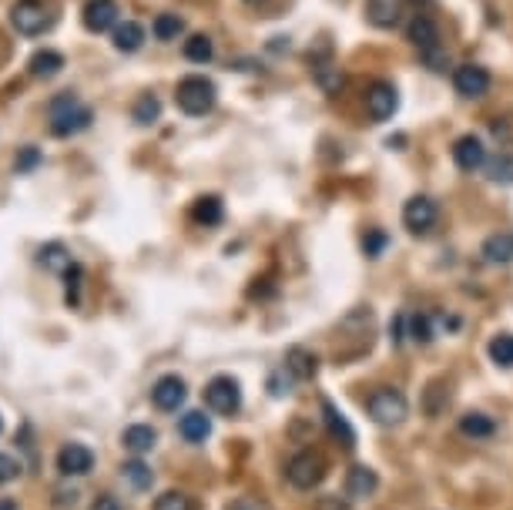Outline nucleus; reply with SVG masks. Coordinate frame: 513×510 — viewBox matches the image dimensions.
Instances as JSON below:
<instances>
[{"instance_id": "8", "label": "nucleus", "mask_w": 513, "mask_h": 510, "mask_svg": "<svg viewBox=\"0 0 513 510\" xmlns=\"http://www.w3.org/2000/svg\"><path fill=\"white\" fill-rule=\"evenodd\" d=\"M400 108V94L390 81H376L370 91H366V112H370L372 122H390Z\"/></svg>"}, {"instance_id": "35", "label": "nucleus", "mask_w": 513, "mask_h": 510, "mask_svg": "<svg viewBox=\"0 0 513 510\" xmlns=\"http://www.w3.org/2000/svg\"><path fill=\"white\" fill-rule=\"evenodd\" d=\"M406 326H409V336H413L416 343H429V339H433L429 316H409V319H406Z\"/></svg>"}, {"instance_id": "43", "label": "nucleus", "mask_w": 513, "mask_h": 510, "mask_svg": "<svg viewBox=\"0 0 513 510\" xmlns=\"http://www.w3.org/2000/svg\"><path fill=\"white\" fill-rule=\"evenodd\" d=\"M0 430H4V420H0Z\"/></svg>"}, {"instance_id": "7", "label": "nucleus", "mask_w": 513, "mask_h": 510, "mask_svg": "<svg viewBox=\"0 0 513 510\" xmlns=\"http://www.w3.org/2000/svg\"><path fill=\"white\" fill-rule=\"evenodd\" d=\"M437 219H439V209L429 195H416V199H409L403 205V225L413 235H426L437 225Z\"/></svg>"}, {"instance_id": "11", "label": "nucleus", "mask_w": 513, "mask_h": 510, "mask_svg": "<svg viewBox=\"0 0 513 510\" xmlns=\"http://www.w3.org/2000/svg\"><path fill=\"white\" fill-rule=\"evenodd\" d=\"M81 17H84V27L91 34L114 31L118 27V0H88Z\"/></svg>"}, {"instance_id": "26", "label": "nucleus", "mask_w": 513, "mask_h": 510, "mask_svg": "<svg viewBox=\"0 0 513 510\" xmlns=\"http://www.w3.org/2000/svg\"><path fill=\"white\" fill-rule=\"evenodd\" d=\"M483 172H487V178H490L493 185H513V155L487 158Z\"/></svg>"}, {"instance_id": "20", "label": "nucleus", "mask_w": 513, "mask_h": 510, "mask_svg": "<svg viewBox=\"0 0 513 510\" xmlns=\"http://www.w3.org/2000/svg\"><path fill=\"white\" fill-rule=\"evenodd\" d=\"M316 356L309 353V349H302V346H295V349H289L285 353V373L292 379H312L316 377Z\"/></svg>"}, {"instance_id": "16", "label": "nucleus", "mask_w": 513, "mask_h": 510, "mask_svg": "<svg viewBox=\"0 0 513 510\" xmlns=\"http://www.w3.org/2000/svg\"><path fill=\"white\" fill-rule=\"evenodd\" d=\"M480 255L490 262V266H507L513 262V232H493L483 239Z\"/></svg>"}, {"instance_id": "28", "label": "nucleus", "mask_w": 513, "mask_h": 510, "mask_svg": "<svg viewBox=\"0 0 513 510\" xmlns=\"http://www.w3.org/2000/svg\"><path fill=\"white\" fill-rule=\"evenodd\" d=\"M41 266L47 269V272H67V269L74 266L71 262V255H67V249L61 242H51L41 249Z\"/></svg>"}, {"instance_id": "25", "label": "nucleus", "mask_w": 513, "mask_h": 510, "mask_svg": "<svg viewBox=\"0 0 513 510\" xmlns=\"http://www.w3.org/2000/svg\"><path fill=\"white\" fill-rule=\"evenodd\" d=\"M31 74L34 78H54V74H61V67H64V57L57 54V51H37V54L31 57Z\"/></svg>"}, {"instance_id": "29", "label": "nucleus", "mask_w": 513, "mask_h": 510, "mask_svg": "<svg viewBox=\"0 0 513 510\" xmlns=\"http://www.w3.org/2000/svg\"><path fill=\"white\" fill-rule=\"evenodd\" d=\"M121 477L128 480L134 490H148V487H152L154 474H152V466L144 464V460H128V464L121 466Z\"/></svg>"}, {"instance_id": "42", "label": "nucleus", "mask_w": 513, "mask_h": 510, "mask_svg": "<svg viewBox=\"0 0 513 510\" xmlns=\"http://www.w3.org/2000/svg\"><path fill=\"white\" fill-rule=\"evenodd\" d=\"M245 4H252V7H259V4H265V0H245Z\"/></svg>"}, {"instance_id": "18", "label": "nucleus", "mask_w": 513, "mask_h": 510, "mask_svg": "<svg viewBox=\"0 0 513 510\" xmlns=\"http://www.w3.org/2000/svg\"><path fill=\"white\" fill-rule=\"evenodd\" d=\"M111 41H114V51H121V54H134V51L144 44V27L138 21H124L114 27Z\"/></svg>"}, {"instance_id": "33", "label": "nucleus", "mask_w": 513, "mask_h": 510, "mask_svg": "<svg viewBox=\"0 0 513 510\" xmlns=\"http://www.w3.org/2000/svg\"><path fill=\"white\" fill-rule=\"evenodd\" d=\"M154 510H192V497L185 490H164L162 497L154 500Z\"/></svg>"}, {"instance_id": "19", "label": "nucleus", "mask_w": 513, "mask_h": 510, "mask_svg": "<svg viewBox=\"0 0 513 510\" xmlns=\"http://www.w3.org/2000/svg\"><path fill=\"white\" fill-rule=\"evenodd\" d=\"M459 433L469 436V440H487V436L497 433V423H493V417H487V413L469 410L459 417Z\"/></svg>"}, {"instance_id": "38", "label": "nucleus", "mask_w": 513, "mask_h": 510, "mask_svg": "<svg viewBox=\"0 0 513 510\" xmlns=\"http://www.w3.org/2000/svg\"><path fill=\"white\" fill-rule=\"evenodd\" d=\"M17 474H21V464H17L14 456L0 454V484H11V480H17Z\"/></svg>"}, {"instance_id": "39", "label": "nucleus", "mask_w": 513, "mask_h": 510, "mask_svg": "<svg viewBox=\"0 0 513 510\" xmlns=\"http://www.w3.org/2000/svg\"><path fill=\"white\" fill-rule=\"evenodd\" d=\"M229 510H272V507H269L265 500H259V497H249V494H245V497L232 500V504H229Z\"/></svg>"}, {"instance_id": "21", "label": "nucleus", "mask_w": 513, "mask_h": 510, "mask_svg": "<svg viewBox=\"0 0 513 510\" xmlns=\"http://www.w3.org/2000/svg\"><path fill=\"white\" fill-rule=\"evenodd\" d=\"M322 413H326V423H329V433L336 436L339 444L346 446V450H352L356 446V433H352V427H350V420L342 417V410H336V403H322Z\"/></svg>"}, {"instance_id": "15", "label": "nucleus", "mask_w": 513, "mask_h": 510, "mask_svg": "<svg viewBox=\"0 0 513 510\" xmlns=\"http://www.w3.org/2000/svg\"><path fill=\"white\" fill-rule=\"evenodd\" d=\"M380 487V477H376V470L372 466H352L350 474H346V497L352 500H362V497H372Z\"/></svg>"}, {"instance_id": "1", "label": "nucleus", "mask_w": 513, "mask_h": 510, "mask_svg": "<svg viewBox=\"0 0 513 510\" xmlns=\"http://www.w3.org/2000/svg\"><path fill=\"white\" fill-rule=\"evenodd\" d=\"M215 98H219V88L208 78H202V74H188V78L178 81V88H175L178 108L185 114H192V118H202V114L212 112V108H215Z\"/></svg>"}, {"instance_id": "34", "label": "nucleus", "mask_w": 513, "mask_h": 510, "mask_svg": "<svg viewBox=\"0 0 513 510\" xmlns=\"http://www.w3.org/2000/svg\"><path fill=\"white\" fill-rule=\"evenodd\" d=\"M312 67H316V81L326 91H339V88H342V71H339L336 64H329V61H326V64H312Z\"/></svg>"}, {"instance_id": "24", "label": "nucleus", "mask_w": 513, "mask_h": 510, "mask_svg": "<svg viewBox=\"0 0 513 510\" xmlns=\"http://www.w3.org/2000/svg\"><path fill=\"white\" fill-rule=\"evenodd\" d=\"M366 17L376 27H393L400 21V0H366Z\"/></svg>"}, {"instance_id": "40", "label": "nucleus", "mask_w": 513, "mask_h": 510, "mask_svg": "<svg viewBox=\"0 0 513 510\" xmlns=\"http://www.w3.org/2000/svg\"><path fill=\"white\" fill-rule=\"evenodd\" d=\"M91 510H121V504L114 497H108V494H104V497H98L94 504H91Z\"/></svg>"}, {"instance_id": "10", "label": "nucleus", "mask_w": 513, "mask_h": 510, "mask_svg": "<svg viewBox=\"0 0 513 510\" xmlns=\"http://www.w3.org/2000/svg\"><path fill=\"white\" fill-rule=\"evenodd\" d=\"M188 397V387L185 379L175 377V373H168V377H162L158 383L152 387V403L158 407L162 413H175L182 403H185Z\"/></svg>"}, {"instance_id": "31", "label": "nucleus", "mask_w": 513, "mask_h": 510, "mask_svg": "<svg viewBox=\"0 0 513 510\" xmlns=\"http://www.w3.org/2000/svg\"><path fill=\"white\" fill-rule=\"evenodd\" d=\"M182 31H185V21H182L178 14H158L152 24V34L158 41H175Z\"/></svg>"}, {"instance_id": "32", "label": "nucleus", "mask_w": 513, "mask_h": 510, "mask_svg": "<svg viewBox=\"0 0 513 510\" xmlns=\"http://www.w3.org/2000/svg\"><path fill=\"white\" fill-rule=\"evenodd\" d=\"M158 114H162V101L154 98V94H142V98L134 101V112H132V118L138 124H152V122H158Z\"/></svg>"}, {"instance_id": "5", "label": "nucleus", "mask_w": 513, "mask_h": 510, "mask_svg": "<svg viewBox=\"0 0 513 510\" xmlns=\"http://www.w3.org/2000/svg\"><path fill=\"white\" fill-rule=\"evenodd\" d=\"M205 403H208V410L222 413V417H232V413H239V407H242V387H239V379H232V377L208 379Z\"/></svg>"}, {"instance_id": "44", "label": "nucleus", "mask_w": 513, "mask_h": 510, "mask_svg": "<svg viewBox=\"0 0 513 510\" xmlns=\"http://www.w3.org/2000/svg\"><path fill=\"white\" fill-rule=\"evenodd\" d=\"M416 4H423V0H416Z\"/></svg>"}, {"instance_id": "3", "label": "nucleus", "mask_w": 513, "mask_h": 510, "mask_svg": "<svg viewBox=\"0 0 513 510\" xmlns=\"http://www.w3.org/2000/svg\"><path fill=\"white\" fill-rule=\"evenodd\" d=\"M91 124V108L81 104L74 94H61L51 101V132L57 138H71V134L84 132Z\"/></svg>"}, {"instance_id": "9", "label": "nucleus", "mask_w": 513, "mask_h": 510, "mask_svg": "<svg viewBox=\"0 0 513 510\" xmlns=\"http://www.w3.org/2000/svg\"><path fill=\"white\" fill-rule=\"evenodd\" d=\"M453 88L463 98H483L490 91V71L483 64H459L453 71Z\"/></svg>"}, {"instance_id": "14", "label": "nucleus", "mask_w": 513, "mask_h": 510, "mask_svg": "<svg viewBox=\"0 0 513 510\" xmlns=\"http://www.w3.org/2000/svg\"><path fill=\"white\" fill-rule=\"evenodd\" d=\"M409 41L419 54L426 51H437L439 47V27L433 24V17H426V14H416L413 21H409Z\"/></svg>"}, {"instance_id": "4", "label": "nucleus", "mask_w": 513, "mask_h": 510, "mask_svg": "<svg viewBox=\"0 0 513 510\" xmlns=\"http://www.w3.org/2000/svg\"><path fill=\"white\" fill-rule=\"evenodd\" d=\"M366 410H370V417L380 423V427H396V423L406 420L409 403H406V397L400 393V389L380 387V389H372V393H370V399H366Z\"/></svg>"}, {"instance_id": "23", "label": "nucleus", "mask_w": 513, "mask_h": 510, "mask_svg": "<svg viewBox=\"0 0 513 510\" xmlns=\"http://www.w3.org/2000/svg\"><path fill=\"white\" fill-rule=\"evenodd\" d=\"M222 215H225V205H222L219 195H205V199H198L195 209H192V219H195L198 225H205V229L219 225Z\"/></svg>"}, {"instance_id": "37", "label": "nucleus", "mask_w": 513, "mask_h": 510, "mask_svg": "<svg viewBox=\"0 0 513 510\" xmlns=\"http://www.w3.org/2000/svg\"><path fill=\"white\" fill-rule=\"evenodd\" d=\"M362 249H366V255H376L386 249V232H380V229H372V232H366V239H362Z\"/></svg>"}, {"instance_id": "30", "label": "nucleus", "mask_w": 513, "mask_h": 510, "mask_svg": "<svg viewBox=\"0 0 513 510\" xmlns=\"http://www.w3.org/2000/svg\"><path fill=\"white\" fill-rule=\"evenodd\" d=\"M212 54H215V47H212V37H205V34H192L185 41V57L192 64H208Z\"/></svg>"}, {"instance_id": "22", "label": "nucleus", "mask_w": 513, "mask_h": 510, "mask_svg": "<svg viewBox=\"0 0 513 510\" xmlns=\"http://www.w3.org/2000/svg\"><path fill=\"white\" fill-rule=\"evenodd\" d=\"M121 444L128 446L132 454H148V450H154V444H158V433H154L148 423H134V427L124 430Z\"/></svg>"}, {"instance_id": "41", "label": "nucleus", "mask_w": 513, "mask_h": 510, "mask_svg": "<svg viewBox=\"0 0 513 510\" xmlns=\"http://www.w3.org/2000/svg\"><path fill=\"white\" fill-rule=\"evenodd\" d=\"M0 510H17V504L14 500H0Z\"/></svg>"}, {"instance_id": "12", "label": "nucleus", "mask_w": 513, "mask_h": 510, "mask_svg": "<svg viewBox=\"0 0 513 510\" xmlns=\"http://www.w3.org/2000/svg\"><path fill=\"white\" fill-rule=\"evenodd\" d=\"M91 466H94V454H91L84 444L61 446V454H57V470H61L64 477H84V474H91Z\"/></svg>"}, {"instance_id": "27", "label": "nucleus", "mask_w": 513, "mask_h": 510, "mask_svg": "<svg viewBox=\"0 0 513 510\" xmlns=\"http://www.w3.org/2000/svg\"><path fill=\"white\" fill-rule=\"evenodd\" d=\"M487 353H490V359L500 369H513V333L493 336L490 346H487Z\"/></svg>"}, {"instance_id": "17", "label": "nucleus", "mask_w": 513, "mask_h": 510, "mask_svg": "<svg viewBox=\"0 0 513 510\" xmlns=\"http://www.w3.org/2000/svg\"><path fill=\"white\" fill-rule=\"evenodd\" d=\"M178 433H182V440H188V444H205L208 436H212V420L202 410H188L178 420Z\"/></svg>"}, {"instance_id": "13", "label": "nucleus", "mask_w": 513, "mask_h": 510, "mask_svg": "<svg viewBox=\"0 0 513 510\" xmlns=\"http://www.w3.org/2000/svg\"><path fill=\"white\" fill-rule=\"evenodd\" d=\"M453 162H457L459 172H480L487 165V148L477 134H463L453 144Z\"/></svg>"}, {"instance_id": "6", "label": "nucleus", "mask_w": 513, "mask_h": 510, "mask_svg": "<svg viewBox=\"0 0 513 510\" xmlns=\"http://www.w3.org/2000/svg\"><path fill=\"white\" fill-rule=\"evenodd\" d=\"M11 24L17 27V34H24V37L41 34L44 27H51L47 4H41V0H17L11 11Z\"/></svg>"}, {"instance_id": "2", "label": "nucleus", "mask_w": 513, "mask_h": 510, "mask_svg": "<svg viewBox=\"0 0 513 510\" xmlns=\"http://www.w3.org/2000/svg\"><path fill=\"white\" fill-rule=\"evenodd\" d=\"M326 474H329V464L319 450H299V454H292L289 464H285V480H289L295 490L319 487V484L326 480Z\"/></svg>"}, {"instance_id": "36", "label": "nucleus", "mask_w": 513, "mask_h": 510, "mask_svg": "<svg viewBox=\"0 0 513 510\" xmlns=\"http://www.w3.org/2000/svg\"><path fill=\"white\" fill-rule=\"evenodd\" d=\"M41 165V152H37V148H31V144H27V148H24L21 155H17V162H14V168H17V172H34V168Z\"/></svg>"}]
</instances>
